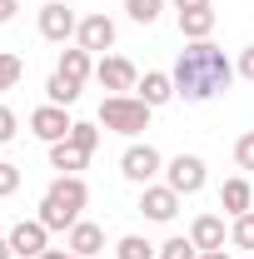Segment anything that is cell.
<instances>
[{"instance_id":"obj_10","label":"cell","mask_w":254,"mask_h":259,"mask_svg":"<svg viewBox=\"0 0 254 259\" xmlns=\"http://www.w3.org/2000/svg\"><path fill=\"white\" fill-rule=\"evenodd\" d=\"M180 199H185V194H175L170 185H145V190H140V214L155 220V225H170V220L180 214Z\"/></svg>"},{"instance_id":"obj_21","label":"cell","mask_w":254,"mask_h":259,"mask_svg":"<svg viewBox=\"0 0 254 259\" xmlns=\"http://www.w3.org/2000/svg\"><path fill=\"white\" fill-rule=\"evenodd\" d=\"M125 15L135 25H155L159 15H164V0H125Z\"/></svg>"},{"instance_id":"obj_16","label":"cell","mask_w":254,"mask_h":259,"mask_svg":"<svg viewBox=\"0 0 254 259\" xmlns=\"http://www.w3.org/2000/svg\"><path fill=\"white\" fill-rule=\"evenodd\" d=\"M55 70H60L65 80L85 85V80L95 75V55H90V50H80V45H75V50H60V65H55Z\"/></svg>"},{"instance_id":"obj_8","label":"cell","mask_w":254,"mask_h":259,"mask_svg":"<svg viewBox=\"0 0 254 259\" xmlns=\"http://www.w3.org/2000/svg\"><path fill=\"white\" fill-rule=\"evenodd\" d=\"M95 80L110 95H130V90L140 85V70H135V60H125V55H105V60H95Z\"/></svg>"},{"instance_id":"obj_31","label":"cell","mask_w":254,"mask_h":259,"mask_svg":"<svg viewBox=\"0 0 254 259\" xmlns=\"http://www.w3.org/2000/svg\"><path fill=\"white\" fill-rule=\"evenodd\" d=\"M40 259H85V254H75V249H45Z\"/></svg>"},{"instance_id":"obj_29","label":"cell","mask_w":254,"mask_h":259,"mask_svg":"<svg viewBox=\"0 0 254 259\" xmlns=\"http://www.w3.org/2000/svg\"><path fill=\"white\" fill-rule=\"evenodd\" d=\"M234 70H239L244 80H254V45H244V50H239V65H234Z\"/></svg>"},{"instance_id":"obj_12","label":"cell","mask_w":254,"mask_h":259,"mask_svg":"<svg viewBox=\"0 0 254 259\" xmlns=\"http://www.w3.org/2000/svg\"><path fill=\"white\" fill-rule=\"evenodd\" d=\"M135 95L145 100L150 110H159V105H170V100H175V80H170L164 70H145V75H140V85H135Z\"/></svg>"},{"instance_id":"obj_17","label":"cell","mask_w":254,"mask_h":259,"mask_svg":"<svg viewBox=\"0 0 254 259\" xmlns=\"http://www.w3.org/2000/svg\"><path fill=\"white\" fill-rule=\"evenodd\" d=\"M90 164V150H80L75 140H60V145H50V169H60V175H75V169H85Z\"/></svg>"},{"instance_id":"obj_3","label":"cell","mask_w":254,"mask_h":259,"mask_svg":"<svg viewBox=\"0 0 254 259\" xmlns=\"http://www.w3.org/2000/svg\"><path fill=\"white\" fill-rule=\"evenodd\" d=\"M150 105L140 95H105L100 100V125L115 130V135H125V140H135V135H145L150 130Z\"/></svg>"},{"instance_id":"obj_18","label":"cell","mask_w":254,"mask_h":259,"mask_svg":"<svg viewBox=\"0 0 254 259\" xmlns=\"http://www.w3.org/2000/svg\"><path fill=\"white\" fill-rule=\"evenodd\" d=\"M180 35H185V40H209V35H215V5H204V10H180Z\"/></svg>"},{"instance_id":"obj_25","label":"cell","mask_w":254,"mask_h":259,"mask_svg":"<svg viewBox=\"0 0 254 259\" xmlns=\"http://www.w3.org/2000/svg\"><path fill=\"white\" fill-rule=\"evenodd\" d=\"M70 140H75L80 150H90V155H95V145H100V125H90V120H75V130H70Z\"/></svg>"},{"instance_id":"obj_19","label":"cell","mask_w":254,"mask_h":259,"mask_svg":"<svg viewBox=\"0 0 254 259\" xmlns=\"http://www.w3.org/2000/svg\"><path fill=\"white\" fill-rule=\"evenodd\" d=\"M45 100H50V105H65V110H70V105L80 100V85H75V80H65L60 70H55V75L45 80Z\"/></svg>"},{"instance_id":"obj_5","label":"cell","mask_w":254,"mask_h":259,"mask_svg":"<svg viewBox=\"0 0 254 259\" xmlns=\"http://www.w3.org/2000/svg\"><path fill=\"white\" fill-rule=\"evenodd\" d=\"M204 169H209V164L199 160V155H175V160L164 164V185H170L175 194H199L204 180H209Z\"/></svg>"},{"instance_id":"obj_27","label":"cell","mask_w":254,"mask_h":259,"mask_svg":"<svg viewBox=\"0 0 254 259\" xmlns=\"http://www.w3.org/2000/svg\"><path fill=\"white\" fill-rule=\"evenodd\" d=\"M234 164H239V169H254V130L234 140Z\"/></svg>"},{"instance_id":"obj_14","label":"cell","mask_w":254,"mask_h":259,"mask_svg":"<svg viewBox=\"0 0 254 259\" xmlns=\"http://www.w3.org/2000/svg\"><path fill=\"white\" fill-rule=\"evenodd\" d=\"M190 239H194V249L204 254V249H224V239H229V229H224L220 214H199L190 225Z\"/></svg>"},{"instance_id":"obj_1","label":"cell","mask_w":254,"mask_h":259,"mask_svg":"<svg viewBox=\"0 0 254 259\" xmlns=\"http://www.w3.org/2000/svg\"><path fill=\"white\" fill-rule=\"evenodd\" d=\"M234 75H239V70L224 60V50L215 45V40H190V45L180 50L175 70H170V80H175V95L190 100V105H204V100L224 95Z\"/></svg>"},{"instance_id":"obj_7","label":"cell","mask_w":254,"mask_h":259,"mask_svg":"<svg viewBox=\"0 0 254 259\" xmlns=\"http://www.w3.org/2000/svg\"><path fill=\"white\" fill-rule=\"evenodd\" d=\"M80 30V15L65 5V0H50V5H40V35L50 40V45H65V40H75Z\"/></svg>"},{"instance_id":"obj_22","label":"cell","mask_w":254,"mask_h":259,"mask_svg":"<svg viewBox=\"0 0 254 259\" xmlns=\"http://www.w3.org/2000/svg\"><path fill=\"white\" fill-rule=\"evenodd\" d=\"M20 75H25V60H20V55H10V50H0V95H5V90H15V85H20Z\"/></svg>"},{"instance_id":"obj_30","label":"cell","mask_w":254,"mask_h":259,"mask_svg":"<svg viewBox=\"0 0 254 259\" xmlns=\"http://www.w3.org/2000/svg\"><path fill=\"white\" fill-rule=\"evenodd\" d=\"M15 10H20V0H0V25H10V20H15Z\"/></svg>"},{"instance_id":"obj_6","label":"cell","mask_w":254,"mask_h":259,"mask_svg":"<svg viewBox=\"0 0 254 259\" xmlns=\"http://www.w3.org/2000/svg\"><path fill=\"white\" fill-rule=\"evenodd\" d=\"M70 130H75V120H70V110L65 105H40V110H30V135L35 140H45V145H60V140H70Z\"/></svg>"},{"instance_id":"obj_11","label":"cell","mask_w":254,"mask_h":259,"mask_svg":"<svg viewBox=\"0 0 254 259\" xmlns=\"http://www.w3.org/2000/svg\"><path fill=\"white\" fill-rule=\"evenodd\" d=\"M10 249H15V259H40L50 249V229L40 225V220H20V225L10 229Z\"/></svg>"},{"instance_id":"obj_23","label":"cell","mask_w":254,"mask_h":259,"mask_svg":"<svg viewBox=\"0 0 254 259\" xmlns=\"http://www.w3.org/2000/svg\"><path fill=\"white\" fill-rule=\"evenodd\" d=\"M159 259H199V249H194L190 234H170V239L159 244Z\"/></svg>"},{"instance_id":"obj_32","label":"cell","mask_w":254,"mask_h":259,"mask_svg":"<svg viewBox=\"0 0 254 259\" xmlns=\"http://www.w3.org/2000/svg\"><path fill=\"white\" fill-rule=\"evenodd\" d=\"M204 5H215V0H175V10H204Z\"/></svg>"},{"instance_id":"obj_15","label":"cell","mask_w":254,"mask_h":259,"mask_svg":"<svg viewBox=\"0 0 254 259\" xmlns=\"http://www.w3.org/2000/svg\"><path fill=\"white\" fill-rule=\"evenodd\" d=\"M65 249H75V254L95 259L100 249H105V229H100V225H90V220H80V225L65 234Z\"/></svg>"},{"instance_id":"obj_2","label":"cell","mask_w":254,"mask_h":259,"mask_svg":"<svg viewBox=\"0 0 254 259\" xmlns=\"http://www.w3.org/2000/svg\"><path fill=\"white\" fill-rule=\"evenodd\" d=\"M85 204H90V185H85L80 175H60L50 190L40 194V214H35V220L45 229H65V234H70V229L80 225V209H85Z\"/></svg>"},{"instance_id":"obj_28","label":"cell","mask_w":254,"mask_h":259,"mask_svg":"<svg viewBox=\"0 0 254 259\" xmlns=\"http://www.w3.org/2000/svg\"><path fill=\"white\" fill-rule=\"evenodd\" d=\"M15 135H20V115H15L10 105H0V145H10Z\"/></svg>"},{"instance_id":"obj_13","label":"cell","mask_w":254,"mask_h":259,"mask_svg":"<svg viewBox=\"0 0 254 259\" xmlns=\"http://www.w3.org/2000/svg\"><path fill=\"white\" fill-rule=\"evenodd\" d=\"M220 209L234 220V214H249L254 209V185L244 180V175H234V180H224V190H220Z\"/></svg>"},{"instance_id":"obj_4","label":"cell","mask_w":254,"mask_h":259,"mask_svg":"<svg viewBox=\"0 0 254 259\" xmlns=\"http://www.w3.org/2000/svg\"><path fill=\"white\" fill-rule=\"evenodd\" d=\"M120 175H125V180H135V185L145 190V185H155V175H164V155H159L150 140H145V145L135 140L125 155H120Z\"/></svg>"},{"instance_id":"obj_33","label":"cell","mask_w":254,"mask_h":259,"mask_svg":"<svg viewBox=\"0 0 254 259\" xmlns=\"http://www.w3.org/2000/svg\"><path fill=\"white\" fill-rule=\"evenodd\" d=\"M0 259H15V249H10V234H0Z\"/></svg>"},{"instance_id":"obj_26","label":"cell","mask_w":254,"mask_h":259,"mask_svg":"<svg viewBox=\"0 0 254 259\" xmlns=\"http://www.w3.org/2000/svg\"><path fill=\"white\" fill-rule=\"evenodd\" d=\"M15 190H20V164L0 160V199H10Z\"/></svg>"},{"instance_id":"obj_34","label":"cell","mask_w":254,"mask_h":259,"mask_svg":"<svg viewBox=\"0 0 254 259\" xmlns=\"http://www.w3.org/2000/svg\"><path fill=\"white\" fill-rule=\"evenodd\" d=\"M199 259H229V249H204Z\"/></svg>"},{"instance_id":"obj_24","label":"cell","mask_w":254,"mask_h":259,"mask_svg":"<svg viewBox=\"0 0 254 259\" xmlns=\"http://www.w3.org/2000/svg\"><path fill=\"white\" fill-rule=\"evenodd\" d=\"M229 244H234V249H254V209H249V214H234V225H229Z\"/></svg>"},{"instance_id":"obj_9","label":"cell","mask_w":254,"mask_h":259,"mask_svg":"<svg viewBox=\"0 0 254 259\" xmlns=\"http://www.w3.org/2000/svg\"><path fill=\"white\" fill-rule=\"evenodd\" d=\"M75 45H80V50H90V55H100V50H115V20H110L105 10H95V15H80Z\"/></svg>"},{"instance_id":"obj_20","label":"cell","mask_w":254,"mask_h":259,"mask_svg":"<svg viewBox=\"0 0 254 259\" xmlns=\"http://www.w3.org/2000/svg\"><path fill=\"white\" fill-rule=\"evenodd\" d=\"M115 259H159V249L145 239V234H125V239L115 244Z\"/></svg>"}]
</instances>
